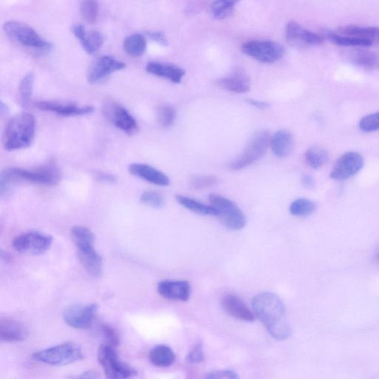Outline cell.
I'll return each instance as SVG.
<instances>
[{"label": "cell", "instance_id": "cell-1", "mask_svg": "<svg viewBox=\"0 0 379 379\" xmlns=\"http://www.w3.org/2000/svg\"><path fill=\"white\" fill-rule=\"evenodd\" d=\"M254 314L264 324L274 339L279 341L289 340L291 329L285 306L279 295L269 292L255 295L252 301Z\"/></svg>", "mask_w": 379, "mask_h": 379}, {"label": "cell", "instance_id": "cell-2", "mask_svg": "<svg viewBox=\"0 0 379 379\" xmlns=\"http://www.w3.org/2000/svg\"><path fill=\"white\" fill-rule=\"evenodd\" d=\"M36 121L33 115L22 112L10 119L3 135L6 150L24 149L32 144L35 137Z\"/></svg>", "mask_w": 379, "mask_h": 379}, {"label": "cell", "instance_id": "cell-3", "mask_svg": "<svg viewBox=\"0 0 379 379\" xmlns=\"http://www.w3.org/2000/svg\"><path fill=\"white\" fill-rule=\"evenodd\" d=\"M60 179L61 173L58 168L51 164L30 170L11 168L2 172L0 187H1L2 194H3L11 188L14 182L18 181L53 186H56Z\"/></svg>", "mask_w": 379, "mask_h": 379}, {"label": "cell", "instance_id": "cell-4", "mask_svg": "<svg viewBox=\"0 0 379 379\" xmlns=\"http://www.w3.org/2000/svg\"><path fill=\"white\" fill-rule=\"evenodd\" d=\"M6 34L23 46L34 50L37 55H43L50 52L52 43L41 37L30 26L18 21H8L3 26Z\"/></svg>", "mask_w": 379, "mask_h": 379}, {"label": "cell", "instance_id": "cell-5", "mask_svg": "<svg viewBox=\"0 0 379 379\" xmlns=\"http://www.w3.org/2000/svg\"><path fill=\"white\" fill-rule=\"evenodd\" d=\"M83 357L81 347L74 342L61 344L32 354L34 360L53 366L73 364L81 360Z\"/></svg>", "mask_w": 379, "mask_h": 379}, {"label": "cell", "instance_id": "cell-6", "mask_svg": "<svg viewBox=\"0 0 379 379\" xmlns=\"http://www.w3.org/2000/svg\"><path fill=\"white\" fill-rule=\"evenodd\" d=\"M97 358L108 378H129L137 375L134 367L119 360L116 347L108 344L100 346Z\"/></svg>", "mask_w": 379, "mask_h": 379}, {"label": "cell", "instance_id": "cell-7", "mask_svg": "<svg viewBox=\"0 0 379 379\" xmlns=\"http://www.w3.org/2000/svg\"><path fill=\"white\" fill-rule=\"evenodd\" d=\"M271 137L267 130H260L253 136L242 155L231 162L230 168L234 171L242 170L259 161L271 146Z\"/></svg>", "mask_w": 379, "mask_h": 379}, {"label": "cell", "instance_id": "cell-8", "mask_svg": "<svg viewBox=\"0 0 379 379\" xmlns=\"http://www.w3.org/2000/svg\"><path fill=\"white\" fill-rule=\"evenodd\" d=\"M209 200L212 206L217 211V217L225 227L232 231H239L245 226L247 221L244 214L233 201L218 194H211Z\"/></svg>", "mask_w": 379, "mask_h": 379}, {"label": "cell", "instance_id": "cell-9", "mask_svg": "<svg viewBox=\"0 0 379 379\" xmlns=\"http://www.w3.org/2000/svg\"><path fill=\"white\" fill-rule=\"evenodd\" d=\"M242 51L244 55L265 64H274L284 55V48L282 45L269 40L249 41L242 45Z\"/></svg>", "mask_w": 379, "mask_h": 379}, {"label": "cell", "instance_id": "cell-10", "mask_svg": "<svg viewBox=\"0 0 379 379\" xmlns=\"http://www.w3.org/2000/svg\"><path fill=\"white\" fill-rule=\"evenodd\" d=\"M51 235L37 232L30 231L20 234L12 242L13 248L19 253L39 255L46 253L52 244Z\"/></svg>", "mask_w": 379, "mask_h": 379}, {"label": "cell", "instance_id": "cell-11", "mask_svg": "<svg viewBox=\"0 0 379 379\" xmlns=\"http://www.w3.org/2000/svg\"><path fill=\"white\" fill-rule=\"evenodd\" d=\"M285 37L286 43L295 48L317 47L324 43L323 36L311 32L294 21H291L286 25Z\"/></svg>", "mask_w": 379, "mask_h": 379}, {"label": "cell", "instance_id": "cell-12", "mask_svg": "<svg viewBox=\"0 0 379 379\" xmlns=\"http://www.w3.org/2000/svg\"><path fill=\"white\" fill-rule=\"evenodd\" d=\"M364 165L365 160L360 153L346 152L335 162L330 177L339 181L350 179L362 171Z\"/></svg>", "mask_w": 379, "mask_h": 379}, {"label": "cell", "instance_id": "cell-13", "mask_svg": "<svg viewBox=\"0 0 379 379\" xmlns=\"http://www.w3.org/2000/svg\"><path fill=\"white\" fill-rule=\"evenodd\" d=\"M126 64L112 56L97 58L88 70L87 79L90 84L102 83L112 74L125 69Z\"/></svg>", "mask_w": 379, "mask_h": 379}, {"label": "cell", "instance_id": "cell-14", "mask_svg": "<svg viewBox=\"0 0 379 379\" xmlns=\"http://www.w3.org/2000/svg\"><path fill=\"white\" fill-rule=\"evenodd\" d=\"M97 311V304H75L68 307L64 313V319L73 329L85 330L93 324Z\"/></svg>", "mask_w": 379, "mask_h": 379}, {"label": "cell", "instance_id": "cell-15", "mask_svg": "<svg viewBox=\"0 0 379 379\" xmlns=\"http://www.w3.org/2000/svg\"><path fill=\"white\" fill-rule=\"evenodd\" d=\"M105 111L106 117L113 124L126 134L131 136L139 132L137 121L124 107L117 104H110L107 106Z\"/></svg>", "mask_w": 379, "mask_h": 379}, {"label": "cell", "instance_id": "cell-16", "mask_svg": "<svg viewBox=\"0 0 379 379\" xmlns=\"http://www.w3.org/2000/svg\"><path fill=\"white\" fill-rule=\"evenodd\" d=\"M35 106L40 110L55 113L61 117H77L90 115L95 108L92 106H79L70 102L58 101H39Z\"/></svg>", "mask_w": 379, "mask_h": 379}, {"label": "cell", "instance_id": "cell-17", "mask_svg": "<svg viewBox=\"0 0 379 379\" xmlns=\"http://www.w3.org/2000/svg\"><path fill=\"white\" fill-rule=\"evenodd\" d=\"M215 86L233 93L244 94L251 90V84L247 71L238 67L234 68L229 75L215 81Z\"/></svg>", "mask_w": 379, "mask_h": 379}, {"label": "cell", "instance_id": "cell-18", "mask_svg": "<svg viewBox=\"0 0 379 379\" xmlns=\"http://www.w3.org/2000/svg\"><path fill=\"white\" fill-rule=\"evenodd\" d=\"M342 55L350 64L364 70H379V55L371 50L354 48L343 51Z\"/></svg>", "mask_w": 379, "mask_h": 379}, {"label": "cell", "instance_id": "cell-19", "mask_svg": "<svg viewBox=\"0 0 379 379\" xmlns=\"http://www.w3.org/2000/svg\"><path fill=\"white\" fill-rule=\"evenodd\" d=\"M222 305L226 313L238 320L252 322L255 320L254 313L237 295H224Z\"/></svg>", "mask_w": 379, "mask_h": 379}, {"label": "cell", "instance_id": "cell-20", "mask_svg": "<svg viewBox=\"0 0 379 379\" xmlns=\"http://www.w3.org/2000/svg\"><path fill=\"white\" fill-rule=\"evenodd\" d=\"M157 290L164 298L171 300L186 302L191 294V284L186 281H163Z\"/></svg>", "mask_w": 379, "mask_h": 379}, {"label": "cell", "instance_id": "cell-21", "mask_svg": "<svg viewBox=\"0 0 379 379\" xmlns=\"http://www.w3.org/2000/svg\"><path fill=\"white\" fill-rule=\"evenodd\" d=\"M72 32L88 55L97 53L105 43L104 35L97 30L87 32L86 28L81 24L73 26Z\"/></svg>", "mask_w": 379, "mask_h": 379}, {"label": "cell", "instance_id": "cell-22", "mask_svg": "<svg viewBox=\"0 0 379 379\" xmlns=\"http://www.w3.org/2000/svg\"><path fill=\"white\" fill-rule=\"evenodd\" d=\"M128 170L132 175L155 184V186L165 187L170 184V179L166 174L155 168L146 165V164H132Z\"/></svg>", "mask_w": 379, "mask_h": 379}, {"label": "cell", "instance_id": "cell-23", "mask_svg": "<svg viewBox=\"0 0 379 379\" xmlns=\"http://www.w3.org/2000/svg\"><path fill=\"white\" fill-rule=\"evenodd\" d=\"M77 257L86 271L94 278H99L102 272V259L95 246L78 249Z\"/></svg>", "mask_w": 379, "mask_h": 379}, {"label": "cell", "instance_id": "cell-24", "mask_svg": "<svg viewBox=\"0 0 379 379\" xmlns=\"http://www.w3.org/2000/svg\"><path fill=\"white\" fill-rule=\"evenodd\" d=\"M146 69L148 73L167 79L175 84H180L182 78L186 75V71L182 68L171 64L158 63V61H150L147 64Z\"/></svg>", "mask_w": 379, "mask_h": 379}, {"label": "cell", "instance_id": "cell-25", "mask_svg": "<svg viewBox=\"0 0 379 379\" xmlns=\"http://www.w3.org/2000/svg\"><path fill=\"white\" fill-rule=\"evenodd\" d=\"M27 330L26 327L19 322L3 318L0 321V338L8 342H19L26 340Z\"/></svg>", "mask_w": 379, "mask_h": 379}, {"label": "cell", "instance_id": "cell-26", "mask_svg": "<svg viewBox=\"0 0 379 379\" xmlns=\"http://www.w3.org/2000/svg\"><path fill=\"white\" fill-rule=\"evenodd\" d=\"M271 146L274 155L284 158L291 155L294 148V140L291 133L280 130L271 137Z\"/></svg>", "mask_w": 379, "mask_h": 379}, {"label": "cell", "instance_id": "cell-27", "mask_svg": "<svg viewBox=\"0 0 379 379\" xmlns=\"http://www.w3.org/2000/svg\"><path fill=\"white\" fill-rule=\"evenodd\" d=\"M338 33L353 36L379 46V27L345 26L338 29Z\"/></svg>", "mask_w": 379, "mask_h": 379}, {"label": "cell", "instance_id": "cell-28", "mask_svg": "<svg viewBox=\"0 0 379 379\" xmlns=\"http://www.w3.org/2000/svg\"><path fill=\"white\" fill-rule=\"evenodd\" d=\"M148 356L150 362L159 367H170L176 361L175 353L169 347L164 344L153 347Z\"/></svg>", "mask_w": 379, "mask_h": 379}, {"label": "cell", "instance_id": "cell-29", "mask_svg": "<svg viewBox=\"0 0 379 379\" xmlns=\"http://www.w3.org/2000/svg\"><path fill=\"white\" fill-rule=\"evenodd\" d=\"M123 48L130 57H139L146 52L147 40L144 36L140 34L131 35L125 39Z\"/></svg>", "mask_w": 379, "mask_h": 379}, {"label": "cell", "instance_id": "cell-30", "mask_svg": "<svg viewBox=\"0 0 379 379\" xmlns=\"http://www.w3.org/2000/svg\"><path fill=\"white\" fill-rule=\"evenodd\" d=\"M177 200L182 206L188 209L193 213L202 215V216L217 217V211L215 209V208L212 206H207V204H204L195 200L182 195H177Z\"/></svg>", "mask_w": 379, "mask_h": 379}, {"label": "cell", "instance_id": "cell-31", "mask_svg": "<svg viewBox=\"0 0 379 379\" xmlns=\"http://www.w3.org/2000/svg\"><path fill=\"white\" fill-rule=\"evenodd\" d=\"M327 39H329L331 43L344 47L351 48H363L370 47L372 45L367 42V41L357 38L353 36L341 35L340 33L326 32L325 34Z\"/></svg>", "mask_w": 379, "mask_h": 379}, {"label": "cell", "instance_id": "cell-32", "mask_svg": "<svg viewBox=\"0 0 379 379\" xmlns=\"http://www.w3.org/2000/svg\"><path fill=\"white\" fill-rule=\"evenodd\" d=\"M329 155L327 151L321 147H312L305 153V160L311 168L319 169L329 162Z\"/></svg>", "mask_w": 379, "mask_h": 379}, {"label": "cell", "instance_id": "cell-33", "mask_svg": "<svg viewBox=\"0 0 379 379\" xmlns=\"http://www.w3.org/2000/svg\"><path fill=\"white\" fill-rule=\"evenodd\" d=\"M240 0H216L211 6V12L215 19L229 18L233 12L234 8Z\"/></svg>", "mask_w": 379, "mask_h": 379}, {"label": "cell", "instance_id": "cell-34", "mask_svg": "<svg viewBox=\"0 0 379 379\" xmlns=\"http://www.w3.org/2000/svg\"><path fill=\"white\" fill-rule=\"evenodd\" d=\"M71 235L77 249L90 247L94 246L95 237L90 230L84 226H75L71 230Z\"/></svg>", "mask_w": 379, "mask_h": 379}, {"label": "cell", "instance_id": "cell-35", "mask_svg": "<svg viewBox=\"0 0 379 379\" xmlns=\"http://www.w3.org/2000/svg\"><path fill=\"white\" fill-rule=\"evenodd\" d=\"M34 84L35 76L32 72L28 73L20 81L19 88L20 104L24 108L29 106L33 94Z\"/></svg>", "mask_w": 379, "mask_h": 379}, {"label": "cell", "instance_id": "cell-36", "mask_svg": "<svg viewBox=\"0 0 379 379\" xmlns=\"http://www.w3.org/2000/svg\"><path fill=\"white\" fill-rule=\"evenodd\" d=\"M80 12L85 21L90 25L97 22L99 6L97 0H81Z\"/></svg>", "mask_w": 379, "mask_h": 379}, {"label": "cell", "instance_id": "cell-37", "mask_svg": "<svg viewBox=\"0 0 379 379\" xmlns=\"http://www.w3.org/2000/svg\"><path fill=\"white\" fill-rule=\"evenodd\" d=\"M316 210V204L312 200L301 198L293 202L290 206V212L295 217H307L313 213Z\"/></svg>", "mask_w": 379, "mask_h": 379}, {"label": "cell", "instance_id": "cell-38", "mask_svg": "<svg viewBox=\"0 0 379 379\" xmlns=\"http://www.w3.org/2000/svg\"><path fill=\"white\" fill-rule=\"evenodd\" d=\"M140 201L142 204L155 209H160L165 206V198L159 192L155 191H148L143 192L140 197Z\"/></svg>", "mask_w": 379, "mask_h": 379}, {"label": "cell", "instance_id": "cell-39", "mask_svg": "<svg viewBox=\"0 0 379 379\" xmlns=\"http://www.w3.org/2000/svg\"><path fill=\"white\" fill-rule=\"evenodd\" d=\"M157 121L162 127L171 126L176 118V110L169 105H163L157 109Z\"/></svg>", "mask_w": 379, "mask_h": 379}, {"label": "cell", "instance_id": "cell-40", "mask_svg": "<svg viewBox=\"0 0 379 379\" xmlns=\"http://www.w3.org/2000/svg\"><path fill=\"white\" fill-rule=\"evenodd\" d=\"M101 331L106 340V343L117 347L120 343V336L114 327L108 324L101 325Z\"/></svg>", "mask_w": 379, "mask_h": 379}, {"label": "cell", "instance_id": "cell-41", "mask_svg": "<svg viewBox=\"0 0 379 379\" xmlns=\"http://www.w3.org/2000/svg\"><path fill=\"white\" fill-rule=\"evenodd\" d=\"M360 128L366 133L379 130V112L364 117L360 122Z\"/></svg>", "mask_w": 379, "mask_h": 379}, {"label": "cell", "instance_id": "cell-42", "mask_svg": "<svg viewBox=\"0 0 379 379\" xmlns=\"http://www.w3.org/2000/svg\"><path fill=\"white\" fill-rule=\"evenodd\" d=\"M217 183V179L213 176H196L190 180L191 186L197 190L210 188Z\"/></svg>", "mask_w": 379, "mask_h": 379}, {"label": "cell", "instance_id": "cell-43", "mask_svg": "<svg viewBox=\"0 0 379 379\" xmlns=\"http://www.w3.org/2000/svg\"><path fill=\"white\" fill-rule=\"evenodd\" d=\"M204 358L203 345L201 342L194 346L186 357L187 361L192 364L200 363L204 360Z\"/></svg>", "mask_w": 379, "mask_h": 379}, {"label": "cell", "instance_id": "cell-44", "mask_svg": "<svg viewBox=\"0 0 379 379\" xmlns=\"http://www.w3.org/2000/svg\"><path fill=\"white\" fill-rule=\"evenodd\" d=\"M146 35L153 41H155L156 43L167 46L169 44L168 38L165 33L160 32V30H150L146 32Z\"/></svg>", "mask_w": 379, "mask_h": 379}, {"label": "cell", "instance_id": "cell-45", "mask_svg": "<svg viewBox=\"0 0 379 379\" xmlns=\"http://www.w3.org/2000/svg\"><path fill=\"white\" fill-rule=\"evenodd\" d=\"M208 378H214V379H222V378H239V376L237 373L230 371V370H225V371H218L210 373L208 376H207Z\"/></svg>", "mask_w": 379, "mask_h": 379}, {"label": "cell", "instance_id": "cell-46", "mask_svg": "<svg viewBox=\"0 0 379 379\" xmlns=\"http://www.w3.org/2000/svg\"><path fill=\"white\" fill-rule=\"evenodd\" d=\"M247 101L249 104L254 106L255 108H259L260 110H265L269 108V104L267 102L257 101L254 99H248Z\"/></svg>", "mask_w": 379, "mask_h": 379}, {"label": "cell", "instance_id": "cell-47", "mask_svg": "<svg viewBox=\"0 0 379 379\" xmlns=\"http://www.w3.org/2000/svg\"><path fill=\"white\" fill-rule=\"evenodd\" d=\"M302 183L307 188H312L315 186V180L309 175H304L302 178Z\"/></svg>", "mask_w": 379, "mask_h": 379}, {"label": "cell", "instance_id": "cell-48", "mask_svg": "<svg viewBox=\"0 0 379 379\" xmlns=\"http://www.w3.org/2000/svg\"><path fill=\"white\" fill-rule=\"evenodd\" d=\"M99 179L102 182L115 183L117 181L115 176L108 173H101L99 175Z\"/></svg>", "mask_w": 379, "mask_h": 379}, {"label": "cell", "instance_id": "cell-49", "mask_svg": "<svg viewBox=\"0 0 379 379\" xmlns=\"http://www.w3.org/2000/svg\"><path fill=\"white\" fill-rule=\"evenodd\" d=\"M78 378H98V376L96 375V373H95V372L88 371V372H86L84 374H81V376H78Z\"/></svg>", "mask_w": 379, "mask_h": 379}, {"label": "cell", "instance_id": "cell-50", "mask_svg": "<svg viewBox=\"0 0 379 379\" xmlns=\"http://www.w3.org/2000/svg\"><path fill=\"white\" fill-rule=\"evenodd\" d=\"M378 260H379V255H378Z\"/></svg>", "mask_w": 379, "mask_h": 379}]
</instances>
